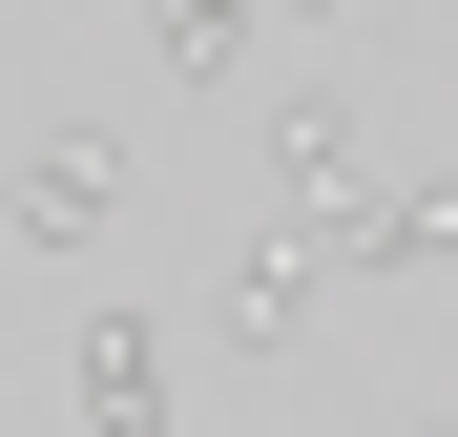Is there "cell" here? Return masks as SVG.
<instances>
[{
  "label": "cell",
  "mask_w": 458,
  "mask_h": 437,
  "mask_svg": "<svg viewBox=\"0 0 458 437\" xmlns=\"http://www.w3.org/2000/svg\"><path fill=\"white\" fill-rule=\"evenodd\" d=\"M334 271H458V167H396L375 146V188L334 208Z\"/></svg>",
  "instance_id": "cell-4"
},
{
  "label": "cell",
  "mask_w": 458,
  "mask_h": 437,
  "mask_svg": "<svg viewBox=\"0 0 458 437\" xmlns=\"http://www.w3.org/2000/svg\"><path fill=\"white\" fill-rule=\"evenodd\" d=\"M63 396H84V437H167V313L105 291V313L63 333Z\"/></svg>",
  "instance_id": "cell-3"
},
{
  "label": "cell",
  "mask_w": 458,
  "mask_h": 437,
  "mask_svg": "<svg viewBox=\"0 0 458 437\" xmlns=\"http://www.w3.org/2000/svg\"><path fill=\"white\" fill-rule=\"evenodd\" d=\"M417 437H458V416H417Z\"/></svg>",
  "instance_id": "cell-8"
},
{
  "label": "cell",
  "mask_w": 458,
  "mask_h": 437,
  "mask_svg": "<svg viewBox=\"0 0 458 437\" xmlns=\"http://www.w3.org/2000/svg\"><path fill=\"white\" fill-rule=\"evenodd\" d=\"M271 21H354V0H271Z\"/></svg>",
  "instance_id": "cell-7"
},
{
  "label": "cell",
  "mask_w": 458,
  "mask_h": 437,
  "mask_svg": "<svg viewBox=\"0 0 458 437\" xmlns=\"http://www.w3.org/2000/svg\"><path fill=\"white\" fill-rule=\"evenodd\" d=\"M313 313H334V250L271 208V230L229 250V354H313Z\"/></svg>",
  "instance_id": "cell-5"
},
{
  "label": "cell",
  "mask_w": 458,
  "mask_h": 437,
  "mask_svg": "<svg viewBox=\"0 0 458 437\" xmlns=\"http://www.w3.org/2000/svg\"><path fill=\"white\" fill-rule=\"evenodd\" d=\"M375 188V105H334V84H292L271 105V208H292V230H313L334 250V208Z\"/></svg>",
  "instance_id": "cell-2"
},
{
  "label": "cell",
  "mask_w": 458,
  "mask_h": 437,
  "mask_svg": "<svg viewBox=\"0 0 458 437\" xmlns=\"http://www.w3.org/2000/svg\"><path fill=\"white\" fill-rule=\"evenodd\" d=\"M125 208H146V146H125V125H42L21 188H0V230H21V250H105Z\"/></svg>",
  "instance_id": "cell-1"
},
{
  "label": "cell",
  "mask_w": 458,
  "mask_h": 437,
  "mask_svg": "<svg viewBox=\"0 0 458 437\" xmlns=\"http://www.w3.org/2000/svg\"><path fill=\"white\" fill-rule=\"evenodd\" d=\"M250 42H271V0H146V63L167 84H250Z\"/></svg>",
  "instance_id": "cell-6"
}]
</instances>
